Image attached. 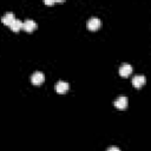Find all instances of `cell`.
I'll use <instances>...</instances> for the list:
<instances>
[{
	"mask_svg": "<svg viewBox=\"0 0 151 151\" xmlns=\"http://www.w3.org/2000/svg\"><path fill=\"white\" fill-rule=\"evenodd\" d=\"M100 25H101V21L97 17H91L87 20V28L91 29V31H97L100 27Z\"/></svg>",
	"mask_w": 151,
	"mask_h": 151,
	"instance_id": "1",
	"label": "cell"
},
{
	"mask_svg": "<svg viewBox=\"0 0 151 151\" xmlns=\"http://www.w3.org/2000/svg\"><path fill=\"white\" fill-rule=\"evenodd\" d=\"M44 80H45V76L40 71H37L31 76V81L33 85H40L41 83H44Z\"/></svg>",
	"mask_w": 151,
	"mask_h": 151,
	"instance_id": "2",
	"label": "cell"
},
{
	"mask_svg": "<svg viewBox=\"0 0 151 151\" xmlns=\"http://www.w3.org/2000/svg\"><path fill=\"white\" fill-rule=\"evenodd\" d=\"M127 103H129L127 97H125V96H120V97H118V98L114 100L113 105H114L117 109H119V110H124V109H126Z\"/></svg>",
	"mask_w": 151,
	"mask_h": 151,
	"instance_id": "3",
	"label": "cell"
},
{
	"mask_svg": "<svg viewBox=\"0 0 151 151\" xmlns=\"http://www.w3.org/2000/svg\"><path fill=\"white\" fill-rule=\"evenodd\" d=\"M145 81H146V78H145V76H143V74H137V76H134V77L132 78V85H133L134 87H137V88L142 87V86L145 84Z\"/></svg>",
	"mask_w": 151,
	"mask_h": 151,
	"instance_id": "4",
	"label": "cell"
},
{
	"mask_svg": "<svg viewBox=\"0 0 151 151\" xmlns=\"http://www.w3.org/2000/svg\"><path fill=\"white\" fill-rule=\"evenodd\" d=\"M132 73V66L130 64H123L120 67H119V74L122 77H129L130 74Z\"/></svg>",
	"mask_w": 151,
	"mask_h": 151,
	"instance_id": "5",
	"label": "cell"
},
{
	"mask_svg": "<svg viewBox=\"0 0 151 151\" xmlns=\"http://www.w3.org/2000/svg\"><path fill=\"white\" fill-rule=\"evenodd\" d=\"M68 87H70L68 83H66V81H63V80H59V81L55 84V86H54V90H55L58 93H64V92H66V91L68 90Z\"/></svg>",
	"mask_w": 151,
	"mask_h": 151,
	"instance_id": "6",
	"label": "cell"
},
{
	"mask_svg": "<svg viewBox=\"0 0 151 151\" xmlns=\"http://www.w3.org/2000/svg\"><path fill=\"white\" fill-rule=\"evenodd\" d=\"M14 20H15V17H14V13H13V12H7V13H5V14L1 17L2 24L8 25V26H9Z\"/></svg>",
	"mask_w": 151,
	"mask_h": 151,
	"instance_id": "7",
	"label": "cell"
},
{
	"mask_svg": "<svg viewBox=\"0 0 151 151\" xmlns=\"http://www.w3.org/2000/svg\"><path fill=\"white\" fill-rule=\"evenodd\" d=\"M37 27V22L32 19H26L24 22H22V28L27 32H32L34 28Z\"/></svg>",
	"mask_w": 151,
	"mask_h": 151,
	"instance_id": "8",
	"label": "cell"
},
{
	"mask_svg": "<svg viewBox=\"0 0 151 151\" xmlns=\"http://www.w3.org/2000/svg\"><path fill=\"white\" fill-rule=\"evenodd\" d=\"M9 28L13 31V32H18L22 28V21L19 20V19H15L11 25H9Z\"/></svg>",
	"mask_w": 151,
	"mask_h": 151,
	"instance_id": "9",
	"label": "cell"
},
{
	"mask_svg": "<svg viewBox=\"0 0 151 151\" xmlns=\"http://www.w3.org/2000/svg\"><path fill=\"white\" fill-rule=\"evenodd\" d=\"M106 151H120V149L118 146H110Z\"/></svg>",
	"mask_w": 151,
	"mask_h": 151,
	"instance_id": "10",
	"label": "cell"
},
{
	"mask_svg": "<svg viewBox=\"0 0 151 151\" xmlns=\"http://www.w3.org/2000/svg\"><path fill=\"white\" fill-rule=\"evenodd\" d=\"M44 2H45V4H46V5H53V4H54V2H55V1H51V0H45V1H44Z\"/></svg>",
	"mask_w": 151,
	"mask_h": 151,
	"instance_id": "11",
	"label": "cell"
}]
</instances>
